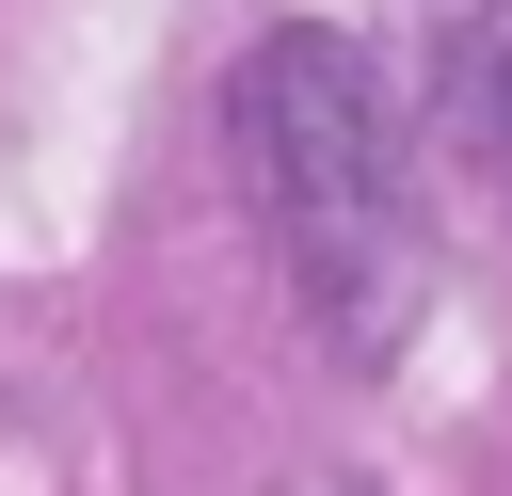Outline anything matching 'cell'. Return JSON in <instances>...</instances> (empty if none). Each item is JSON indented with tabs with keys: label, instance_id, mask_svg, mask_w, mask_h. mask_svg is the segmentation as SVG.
I'll return each mask as SVG.
<instances>
[{
	"label": "cell",
	"instance_id": "1",
	"mask_svg": "<svg viewBox=\"0 0 512 496\" xmlns=\"http://www.w3.org/2000/svg\"><path fill=\"white\" fill-rule=\"evenodd\" d=\"M240 176L272 208V256L304 288V320L384 368L400 320H416V272H432V224H416V176H400V96L352 32H272L240 64Z\"/></svg>",
	"mask_w": 512,
	"mask_h": 496
},
{
	"label": "cell",
	"instance_id": "2",
	"mask_svg": "<svg viewBox=\"0 0 512 496\" xmlns=\"http://www.w3.org/2000/svg\"><path fill=\"white\" fill-rule=\"evenodd\" d=\"M448 96H464V128H480V144L512 160V0H496V16L464 32V64H448Z\"/></svg>",
	"mask_w": 512,
	"mask_h": 496
}]
</instances>
